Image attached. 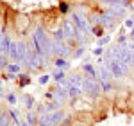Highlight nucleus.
Listing matches in <instances>:
<instances>
[{
  "label": "nucleus",
  "mask_w": 134,
  "mask_h": 126,
  "mask_svg": "<svg viewBox=\"0 0 134 126\" xmlns=\"http://www.w3.org/2000/svg\"><path fill=\"white\" fill-rule=\"evenodd\" d=\"M11 119H13V123H16V124H20V121H18V115H16L14 112H11Z\"/></svg>",
  "instance_id": "obj_25"
},
{
  "label": "nucleus",
  "mask_w": 134,
  "mask_h": 126,
  "mask_svg": "<svg viewBox=\"0 0 134 126\" xmlns=\"http://www.w3.org/2000/svg\"><path fill=\"white\" fill-rule=\"evenodd\" d=\"M84 54V49H79V51H77V52H75V58H81V56H82Z\"/></svg>",
  "instance_id": "obj_29"
},
{
  "label": "nucleus",
  "mask_w": 134,
  "mask_h": 126,
  "mask_svg": "<svg viewBox=\"0 0 134 126\" xmlns=\"http://www.w3.org/2000/svg\"><path fill=\"white\" fill-rule=\"evenodd\" d=\"M59 9H61L63 13H66V11H68V6H66V4H64V2H63L61 6H59Z\"/></svg>",
  "instance_id": "obj_28"
},
{
  "label": "nucleus",
  "mask_w": 134,
  "mask_h": 126,
  "mask_svg": "<svg viewBox=\"0 0 134 126\" xmlns=\"http://www.w3.org/2000/svg\"><path fill=\"white\" fill-rule=\"evenodd\" d=\"M131 40H134V29L131 31Z\"/></svg>",
  "instance_id": "obj_31"
},
{
  "label": "nucleus",
  "mask_w": 134,
  "mask_h": 126,
  "mask_svg": "<svg viewBox=\"0 0 134 126\" xmlns=\"http://www.w3.org/2000/svg\"><path fill=\"white\" fill-rule=\"evenodd\" d=\"M66 95H68V90H64V88L55 90V97H57L59 101H64V99H66Z\"/></svg>",
  "instance_id": "obj_14"
},
{
  "label": "nucleus",
  "mask_w": 134,
  "mask_h": 126,
  "mask_svg": "<svg viewBox=\"0 0 134 126\" xmlns=\"http://www.w3.org/2000/svg\"><path fill=\"white\" fill-rule=\"evenodd\" d=\"M7 69H9L11 72H20V65H9Z\"/></svg>",
  "instance_id": "obj_22"
},
{
  "label": "nucleus",
  "mask_w": 134,
  "mask_h": 126,
  "mask_svg": "<svg viewBox=\"0 0 134 126\" xmlns=\"http://www.w3.org/2000/svg\"><path fill=\"white\" fill-rule=\"evenodd\" d=\"M27 123H29L31 126H34L36 123H38V121H36V115H32V114H29V115H27Z\"/></svg>",
  "instance_id": "obj_18"
},
{
  "label": "nucleus",
  "mask_w": 134,
  "mask_h": 126,
  "mask_svg": "<svg viewBox=\"0 0 134 126\" xmlns=\"http://www.w3.org/2000/svg\"><path fill=\"white\" fill-rule=\"evenodd\" d=\"M82 88H84V90H88L91 95H98V92H100V86L95 83V77H86V79H84Z\"/></svg>",
  "instance_id": "obj_3"
},
{
  "label": "nucleus",
  "mask_w": 134,
  "mask_h": 126,
  "mask_svg": "<svg viewBox=\"0 0 134 126\" xmlns=\"http://www.w3.org/2000/svg\"><path fill=\"white\" fill-rule=\"evenodd\" d=\"M32 43H34V52L38 56H47L48 52H52V42L48 40L47 32L43 27H38L36 32L32 34Z\"/></svg>",
  "instance_id": "obj_1"
},
{
  "label": "nucleus",
  "mask_w": 134,
  "mask_h": 126,
  "mask_svg": "<svg viewBox=\"0 0 134 126\" xmlns=\"http://www.w3.org/2000/svg\"><path fill=\"white\" fill-rule=\"evenodd\" d=\"M38 124L40 126H54L52 124V114H45V115H41L40 121H38Z\"/></svg>",
  "instance_id": "obj_8"
},
{
  "label": "nucleus",
  "mask_w": 134,
  "mask_h": 126,
  "mask_svg": "<svg viewBox=\"0 0 134 126\" xmlns=\"http://www.w3.org/2000/svg\"><path fill=\"white\" fill-rule=\"evenodd\" d=\"M111 42V36H104V38H100V40H98V43H100V45H105V43H109Z\"/></svg>",
  "instance_id": "obj_21"
},
{
  "label": "nucleus",
  "mask_w": 134,
  "mask_h": 126,
  "mask_svg": "<svg viewBox=\"0 0 134 126\" xmlns=\"http://www.w3.org/2000/svg\"><path fill=\"white\" fill-rule=\"evenodd\" d=\"M9 117H11V114H7V112H2V114H0V126H11Z\"/></svg>",
  "instance_id": "obj_12"
},
{
  "label": "nucleus",
  "mask_w": 134,
  "mask_h": 126,
  "mask_svg": "<svg viewBox=\"0 0 134 126\" xmlns=\"http://www.w3.org/2000/svg\"><path fill=\"white\" fill-rule=\"evenodd\" d=\"M21 126H27V124H21Z\"/></svg>",
  "instance_id": "obj_33"
},
{
  "label": "nucleus",
  "mask_w": 134,
  "mask_h": 126,
  "mask_svg": "<svg viewBox=\"0 0 134 126\" xmlns=\"http://www.w3.org/2000/svg\"><path fill=\"white\" fill-rule=\"evenodd\" d=\"M55 67H57V69H68L70 63H66L63 58H57V60H55Z\"/></svg>",
  "instance_id": "obj_15"
},
{
  "label": "nucleus",
  "mask_w": 134,
  "mask_h": 126,
  "mask_svg": "<svg viewBox=\"0 0 134 126\" xmlns=\"http://www.w3.org/2000/svg\"><path fill=\"white\" fill-rule=\"evenodd\" d=\"M125 25H127L129 29H134V16H131V18H127V20H125Z\"/></svg>",
  "instance_id": "obj_20"
},
{
  "label": "nucleus",
  "mask_w": 134,
  "mask_h": 126,
  "mask_svg": "<svg viewBox=\"0 0 134 126\" xmlns=\"http://www.w3.org/2000/svg\"><path fill=\"white\" fill-rule=\"evenodd\" d=\"M63 117H64V112H63V110H55V112L52 114V124H54V126L61 124Z\"/></svg>",
  "instance_id": "obj_7"
},
{
  "label": "nucleus",
  "mask_w": 134,
  "mask_h": 126,
  "mask_svg": "<svg viewBox=\"0 0 134 126\" xmlns=\"http://www.w3.org/2000/svg\"><path fill=\"white\" fill-rule=\"evenodd\" d=\"M127 106H129L131 110H134V95H131V97H129V101H127Z\"/></svg>",
  "instance_id": "obj_23"
},
{
  "label": "nucleus",
  "mask_w": 134,
  "mask_h": 126,
  "mask_svg": "<svg viewBox=\"0 0 134 126\" xmlns=\"http://www.w3.org/2000/svg\"><path fill=\"white\" fill-rule=\"evenodd\" d=\"M25 105H27V108H32V99L29 97V95L25 97Z\"/></svg>",
  "instance_id": "obj_27"
},
{
  "label": "nucleus",
  "mask_w": 134,
  "mask_h": 126,
  "mask_svg": "<svg viewBox=\"0 0 134 126\" xmlns=\"http://www.w3.org/2000/svg\"><path fill=\"white\" fill-rule=\"evenodd\" d=\"M29 25H31V22L27 20L25 16H20V27H18V31H20V32H25Z\"/></svg>",
  "instance_id": "obj_13"
},
{
  "label": "nucleus",
  "mask_w": 134,
  "mask_h": 126,
  "mask_svg": "<svg viewBox=\"0 0 134 126\" xmlns=\"http://www.w3.org/2000/svg\"><path fill=\"white\" fill-rule=\"evenodd\" d=\"M70 85H75V86H81V88H82L84 79L81 76H73V77H70V81H68V86H70Z\"/></svg>",
  "instance_id": "obj_11"
},
{
  "label": "nucleus",
  "mask_w": 134,
  "mask_h": 126,
  "mask_svg": "<svg viewBox=\"0 0 134 126\" xmlns=\"http://www.w3.org/2000/svg\"><path fill=\"white\" fill-rule=\"evenodd\" d=\"M72 22H73V25H75L79 31H82V32H88V31H90V25H88V22H86V18H84L82 14L75 13V14L72 16Z\"/></svg>",
  "instance_id": "obj_2"
},
{
  "label": "nucleus",
  "mask_w": 134,
  "mask_h": 126,
  "mask_svg": "<svg viewBox=\"0 0 134 126\" xmlns=\"http://www.w3.org/2000/svg\"><path fill=\"white\" fill-rule=\"evenodd\" d=\"M0 67H9V63H7V58H5V54H2V56H0Z\"/></svg>",
  "instance_id": "obj_19"
},
{
  "label": "nucleus",
  "mask_w": 134,
  "mask_h": 126,
  "mask_svg": "<svg viewBox=\"0 0 134 126\" xmlns=\"http://www.w3.org/2000/svg\"><path fill=\"white\" fill-rule=\"evenodd\" d=\"M0 95H4V92H2V83H0Z\"/></svg>",
  "instance_id": "obj_32"
},
{
  "label": "nucleus",
  "mask_w": 134,
  "mask_h": 126,
  "mask_svg": "<svg viewBox=\"0 0 134 126\" xmlns=\"http://www.w3.org/2000/svg\"><path fill=\"white\" fill-rule=\"evenodd\" d=\"M84 70L90 74L91 77H98V76H97V72H95V69H93V65H84Z\"/></svg>",
  "instance_id": "obj_17"
},
{
  "label": "nucleus",
  "mask_w": 134,
  "mask_h": 126,
  "mask_svg": "<svg viewBox=\"0 0 134 126\" xmlns=\"http://www.w3.org/2000/svg\"><path fill=\"white\" fill-rule=\"evenodd\" d=\"M109 69H111L113 77H122V76H125L124 67H122V61H120V60H111V61H109Z\"/></svg>",
  "instance_id": "obj_4"
},
{
  "label": "nucleus",
  "mask_w": 134,
  "mask_h": 126,
  "mask_svg": "<svg viewBox=\"0 0 134 126\" xmlns=\"http://www.w3.org/2000/svg\"><path fill=\"white\" fill-rule=\"evenodd\" d=\"M52 52H55V54H61V56H64V54L68 52V49L63 45L59 40H54L52 42Z\"/></svg>",
  "instance_id": "obj_6"
},
{
  "label": "nucleus",
  "mask_w": 134,
  "mask_h": 126,
  "mask_svg": "<svg viewBox=\"0 0 134 126\" xmlns=\"http://www.w3.org/2000/svg\"><path fill=\"white\" fill-rule=\"evenodd\" d=\"M93 54H95V56H100V54H102V49H100V47H98V49H95Z\"/></svg>",
  "instance_id": "obj_30"
},
{
  "label": "nucleus",
  "mask_w": 134,
  "mask_h": 126,
  "mask_svg": "<svg viewBox=\"0 0 134 126\" xmlns=\"http://www.w3.org/2000/svg\"><path fill=\"white\" fill-rule=\"evenodd\" d=\"M64 36H66V34H64V31H63V29H57V31L54 32V38H55V40H59V42H63V40H64Z\"/></svg>",
  "instance_id": "obj_16"
},
{
  "label": "nucleus",
  "mask_w": 134,
  "mask_h": 126,
  "mask_svg": "<svg viewBox=\"0 0 134 126\" xmlns=\"http://www.w3.org/2000/svg\"><path fill=\"white\" fill-rule=\"evenodd\" d=\"M75 29H77V27H73L72 20H64V23H63V31H64V34H66L68 38H75Z\"/></svg>",
  "instance_id": "obj_5"
},
{
  "label": "nucleus",
  "mask_w": 134,
  "mask_h": 126,
  "mask_svg": "<svg viewBox=\"0 0 134 126\" xmlns=\"http://www.w3.org/2000/svg\"><path fill=\"white\" fill-rule=\"evenodd\" d=\"M48 79H50L48 76H41V77H40V85H45V83H48Z\"/></svg>",
  "instance_id": "obj_24"
},
{
  "label": "nucleus",
  "mask_w": 134,
  "mask_h": 126,
  "mask_svg": "<svg viewBox=\"0 0 134 126\" xmlns=\"http://www.w3.org/2000/svg\"><path fill=\"white\" fill-rule=\"evenodd\" d=\"M7 99H9L11 105H14V103H16V97H14V94H9V95H7Z\"/></svg>",
  "instance_id": "obj_26"
},
{
  "label": "nucleus",
  "mask_w": 134,
  "mask_h": 126,
  "mask_svg": "<svg viewBox=\"0 0 134 126\" xmlns=\"http://www.w3.org/2000/svg\"><path fill=\"white\" fill-rule=\"evenodd\" d=\"M9 56L16 61V58H18V43L11 42V45H9Z\"/></svg>",
  "instance_id": "obj_10"
},
{
  "label": "nucleus",
  "mask_w": 134,
  "mask_h": 126,
  "mask_svg": "<svg viewBox=\"0 0 134 126\" xmlns=\"http://www.w3.org/2000/svg\"><path fill=\"white\" fill-rule=\"evenodd\" d=\"M81 92H82L81 86H75V85H70V86H68V95H72V97H79Z\"/></svg>",
  "instance_id": "obj_9"
}]
</instances>
